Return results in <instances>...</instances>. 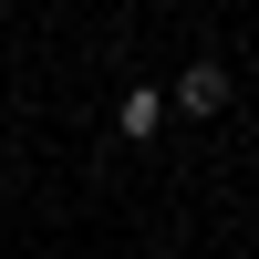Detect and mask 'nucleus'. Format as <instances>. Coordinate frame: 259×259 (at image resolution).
<instances>
[{
    "label": "nucleus",
    "mask_w": 259,
    "mask_h": 259,
    "mask_svg": "<svg viewBox=\"0 0 259 259\" xmlns=\"http://www.w3.org/2000/svg\"><path fill=\"white\" fill-rule=\"evenodd\" d=\"M114 124H124V135H156V124H166V94H156V83H124Z\"/></svg>",
    "instance_id": "2"
},
{
    "label": "nucleus",
    "mask_w": 259,
    "mask_h": 259,
    "mask_svg": "<svg viewBox=\"0 0 259 259\" xmlns=\"http://www.w3.org/2000/svg\"><path fill=\"white\" fill-rule=\"evenodd\" d=\"M228 94H239V83H228V62H187V73H177V114H218Z\"/></svg>",
    "instance_id": "1"
}]
</instances>
